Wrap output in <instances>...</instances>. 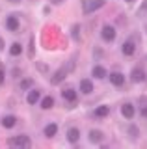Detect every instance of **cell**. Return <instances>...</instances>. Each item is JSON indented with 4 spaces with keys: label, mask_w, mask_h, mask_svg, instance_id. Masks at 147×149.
Listing matches in <instances>:
<instances>
[{
    "label": "cell",
    "mask_w": 147,
    "mask_h": 149,
    "mask_svg": "<svg viewBox=\"0 0 147 149\" xmlns=\"http://www.w3.org/2000/svg\"><path fill=\"white\" fill-rule=\"evenodd\" d=\"M91 116H93V118H97V119H104V118H108V116H110V106L101 104V106H97V108L91 112Z\"/></svg>",
    "instance_id": "30bf717a"
},
{
    "label": "cell",
    "mask_w": 147,
    "mask_h": 149,
    "mask_svg": "<svg viewBox=\"0 0 147 149\" xmlns=\"http://www.w3.org/2000/svg\"><path fill=\"white\" fill-rule=\"evenodd\" d=\"M43 134L47 138H54L58 134V123H47L45 129H43Z\"/></svg>",
    "instance_id": "9a60e30c"
},
{
    "label": "cell",
    "mask_w": 147,
    "mask_h": 149,
    "mask_svg": "<svg viewBox=\"0 0 147 149\" xmlns=\"http://www.w3.org/2000/svg\"><path fill=\"white\" fill-rule=\"evenodd\" d=\"M128 136H130L132 140H136L138 136H140V129L134 127V125H130V127H128Z\"/></svg>",
    "instance_id": "7402d4cb"
},
{
    "label": "cell",
    "mask_w": 147,
    "mask_h": 149,
    "mask_svg": "<svg viewBox=\"0 0 147 149\" xmlns=\"http://www.w3.org/2000/svg\"><path fill=\"white\" fill-rule=\"evenodd\" d=\"M21 90H32V88H34V80H32V78H24V80H21Z\"/></svg>",
    "instance_id": "44dd1931"
},
{
    "label": "cell",
    "mask_w": 147,
    "mask_h": 149,
    "mask_svg": "<svg viewBox=\"0 0 147 149\" xmlns=\"http://www.w3.org/2000/svg\"><path fill=\"white\" fill-rule=\"evenodd\" d=\"M39 104H41V108H43V110H50V108L54 106V97H52V95L41 97V99H39Z\"/></svg>",
    "instance_id": "ac0fdd59"
},
{
    "label": "cell",
    "mask_w": 147,
    "mask_h": 149,
    "mask_svg": "<svg viewBox=\"0 0 147 149\" xmlns=\"http://www.w3.org/2000/svg\"><path fill=\"white\" fill-rule=\"evenodd\" d=\"M21 52H22V45L21 43H13L11 49H10V54L11 56H21Z\"/></svg>",
    "instance_id": "ffe728a7"
},
{
    "label": "cell",
    "mask_w": 147,
    "mask_h": 149,
    "mask_svg": "<svg viewBox=\"0 0 147 149\" xmlns=\"http://www.w3.org/2000/svg\"><path fill=\"white\" fill-rule=\"evenodd\" d=\"M101 37H103V41H106V43H112V41L116 39V28L112 24H104L101 28Z\"/></svg>",
    "instance_id": "3957f363"
},
{
    "label": "cell",
    "mask_w": 147,
    "mask_h": 149,
    "mask_svg": "<svg viewBox=\"0 0 147 149\" xmlns=\"http://www.w3.org/2000/svg\"><path fill=\"white\" fill-rule=\"evenodd\" d=\"M125 2H127V4H134L136 0H125Z\"/></svg>",
    "instance_id": "f1b7e54d"
},
{
    "label": "cell",
    "mask_w": 147,
    "mask_h": 149,
    "mask_svg": "<svg viewBox=\"0 0 147 149\" xmlns=\"http://www.w3.org/2000/svg\"><path fill=\"white\" fill-rule=\"evenodd\" d=\"M4 77H6V74H4V71H2V69H0V86H2V84H4Z\"/></svg>",
    "instance_id": "484cf974"
},
{
    "label": "cell",
    "mask_w": 147,
    "mask_h": 149,
    "mask_svg": "<svg viewBox=\"0 0 147 149\" xmlns=\"http://www.w3.org/2000/svg\"><path fill=\"white\" fill-rule=\"evenodd\" d=\"M88 138H89L91 143L99 146V143L104 142V132H103V130H99V129H91L89 132H88Z\"/></svg>",
    "instance_id": "9c48e42d"
},
{
    "label": "cell",
    "mask_w": 147,
    "mask_h": 149,
    "mask_svg": "<svg viewBox=\"0 0 147 149\" xmlns=\"http://www.w3.org/2000/svg\"><path fill=\"white\" fill-rule=\"evenodd\" d=\"M80 140V130L76 129V127H71L67 130V142L69 143H76Z\"/></svg>",
    "instance_id": "e0dca14e"
},
{
    "label": "cell",
    "mask_w": 147,
    "mask_h": 149,
    "mask_svg": "<svg viewBox=\"0 0 147 149\" xmlns=\"http://www.w3.org/2000/svg\"><path fill=\"white\" fill-rule=\"evenodd\" d=\"M6 28L10 32H19V28H21L19 19H17L15 15H8V19H6Z\"/></svg>",
    "instance_id": "7c38bea8"
},
{
    "label": "cell",
    "mask_w": 147,
    "mask_h": 149,
    "mask_svg": "<svg viewBox=\"0 0 147 149\" xmlns=\"http://www.w3.org/2000/svg\"><path fill=\"white\" fill-rule=\"evenodd\" d=\"M121 52H123V56H134V52H136V41H134V37H128V39L123 41Z\"/></svg>",
    "instance_id": "277c9868"
},
{
    "label": "cell",
    "mask_w": 147,
    "mask_h": 149,
    "mask_svg": "<svg viewBox=\"0 0 147 149\" xmlns=\"http://www.w3.org/2000/svg\"><path fill=\"white\" fill-rule=\"evenodd\" d=\"M145 78H147V74L144 71V67H134L130 71V80H132V84H141V82H145Z\"/></svg>",
    "instance_id": "8992f818"
},
{
    "label": "cell",
    "mask_w": 147,
    "mask_h": 149,
    "mask_svg": "<svg viewBox=\"0 0 147 149\" xmlns=\"http://www.w3.org/2000/svg\"><path fill=\"white\" fill-rule=\"evenodd\" d=\"M62 97H63V101L71 102V104H75V102L78 101V93L75 91V88H63V90H62Z\"/></svg>",
    "instance_id": "ba28073f"
},
{
    "label": "cell",
    "mask_w": 147,
    "mask_h": 149,
    "mask_svg": "<svg viewBox=\"0 0 147 149\" xmlns=\"http://www.w3.org/2000/svg\"><path fill=\"white\" fill-rule=\"evenodd\" d=\"M78 90H80V93H84V95H91V93H93V82H91L89 78H82Z\"/></svg>",
    "instance_id": "5bb4252c"
},
{
    "label": "cell",
    "mask_w": 147,
    "mask_h": 149,
    "mask_svg": "<svg viewBox=\"0 0 147 149\" xmlns=\"http://www.w3.org/2000/svg\"><path fill=\"white\" fill-rule=\"evenodd\" d=\"M50 2H52L54 6H60V4H63V2H65V0H50Z\"/></svg>",
    "instance_id": "d4e9b609"
},
{
    "label": "cell",
    "mask_w": 147,
    "mask_h": 149,
    "mask_svg": "<svg viewBox=\"0 0 147 149\" xmlns=\"http://www.w3.org/2000/svg\"><path fill=\"white\" fill-rule=\"evenodd\" d=\"M73 65H75V62H73V60H71V62H69V63L65 65V67L58 69V71L54 73V77L50 78V84H52V86H58L60 82H63V80H65V74H67V73H69V71H71V69H73Z\"/></svg>",
    "instance_id": "6da1fadb"
},
{
    "label": "cell",
    "mask_w": 147,
    "mask_h": 149,
    "mask_svg": "<svg viewBox=\"0 0 147 149\" xmlns=\"http://www.w3.org/2000/svg\"><path fill=\"white\" fill-rule=\"evenodd\" d=\"M91 77L97 78V80H103V78H108V71L104 65H95L93 69H91Z\"/></svg>",
    "instance_id": "8fae6325"
},
{
    "label": "cell",
    "mask_w": 147,
    "mask_h": 149,
    "mask_svg": "<svg viewBox=\"0 0 147 149\" xmlns=\"http://www.w3.org/2000/svg\"><path fill=\"white\" fill-rule=\"evenodd\" d=\"M2 49H4V39L0 37V52H2Z\"/></svg>",
    "instance_id": "4316f807"
},
{
    "label": "cell",
    "mask_w": 147,
    "mask_h": 149,
    "mask_svg": "<svg viewBox=\"0 0 147 149\" xmlns=\"http://www.w3.org/2000/svg\"><path fill=\"white\" fill-rule=\"evenodd\" d=\"M8 146H11V147H30L32 140H30V136H26V134H19V136L8 140Z\"/></svg>",
    "instance_id": "7a4b0ae2"
},
{
    "label": "cell",
    "mask_w": 147,
    "mask_h": 149,
    "mask_svg": "<svg viewBox=\"0 0 147 149\" xmlns=\"http://www.w3.org/2000/svg\"><path fill=\"white\" fill-rule=\"evenodd\" d=\"M121 116L125 119H134L136 116V106L132 104V102H123L121 104Z\"/></svg>",
    "instance_id": "52a82bcc"
},
{
    "label": "cell",
    "mask_w": 147,
    "mask_h": 149,
    "mask_svg": "<svg viewBox=\"0 0 147 149\" xmlns=\"http://www.w3.org/2000/svg\"><path fill=\"white\" fill-rule=\"evenodd\" d=\"M104 4H106V0H91L89 4L84 6V13H93V11H97L99 8H103Z\"/></svg>",
    "instance_id": "4fadbf2b"
},
{
    "label": "cell",
    "mask_w": 147,
    "mask_h": 149,
    "mask_svg": "<svg viewBox=\"0 0 147 149\" xmlns=\"http://www.w3.org/2000/svg\"><path fill=\"white\" fill-rule=\"evenodd\" d=\"M8 2H11V4H19L21 0H8Z\"/></svg>",
    "instance_id": "83f0119b"
},
{
    "label": "cell",
    "mask_w": 147,
    "mask_h": 149,
    "mask_svg": "<svg viewBox=\"0 0 147 149\" xmlns=\"http://www.w3.org/2000/svg\"><path fill=\"white\" fill-rule=\"evenodd\" d=\"M140 114H141V118H144V119H147V106H144V108H141Z\"/></svg>",
    "instance_id": "cb8c5ba5"
},
{
    "label": "cell",
    "mask_w": 147,
    "mask_h": 149,
    "mask_svg": "<svg viewBox=\"0 0 147 149\" xmlns=\"http://www.w3.org/2000/svg\"><path fill=\"white\" fill-rule=\"evenodd\" d=\"M39 99H41V91L39 90H30L28 95H26V102H28V104H37Z\"/></svg>",
    "instance_id": "2e32d148"
},
{
    "label": "cell",
    "mask_w": 147,
    "mask_h": 149,
    "mask_svg": "<svg viewBox=\"0 0 147 149\" xmlns=\"http://www.w3.org/2000/svg\"><path fill=\"white\" fill-rule=\"evenodd\" d=\"M2 125L6 129H13L17 125V118H15V116H4V118H2Z\"/></svg>",
    "instance_id": "d6986e66"
},
{
    "label": "cell",
    "mask_w": 147,
    "mask_h": 149,
    "mask_svg": "<svg viewBox=\"0 0 147 149\" xmlns=\"http://www.w3.org/2000/svg\"><path fill=\"white\" fill-rule=\"evenodd\" d=\"M78 30H80V26H78V24H75V26L71 28V37H73V39H80V36H78Z\"/></svg>",
    "instance_id": "603a6c76"
},
{
    "label": "cell",
    "mask_w": 147,
    "mask_h": 149,
    "mask_svg": "<svg viewBox=\"0 0 147 149\" xmlns=\"http://www.w3.org/2000/svg\"><path fill=\"white\" fill-rule=\"evenodd\" d=\"M108 80H110L112 86L121 88L123 84H125V74H123L121 71H112V73H108Z\"/></svg>",
    "instance_id": "5b68a950"
}]
</instances>
